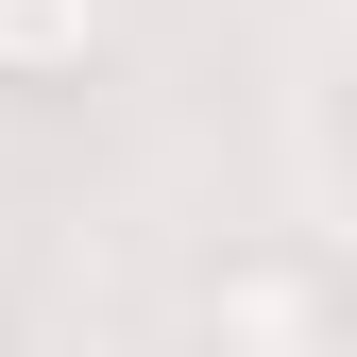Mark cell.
Returning a JSON list of instances; mask_svg holds the SVG:
<instances>
[{"mask_svg": "<svg viewBox=\"0 0 357 357\" xmlns=\"http://www.w3.org/2000/svg\"><path fill=\"white\" fill-rule=\"evenodd\" d=\"M204 357H340V273L324 255H221L204 273Z\"/></svg>", "mask_w": 357, "mask_h": 357, "instance_id": "cell-1", "label": "cell"}, {"mask_svg": "<svg viewBox=\"0 0 357 357\" xmlns=\"http://www.w3.org/2000/svg\"><path fill=\"white\" fill-rule=\"evenodd\" d=\"M102 52V0H0V85H68Z\"/></svg>", "mask_w": 357, "mask_h": 357, "instance_id": "cell-2", "label": "cell"}]
</instances>
